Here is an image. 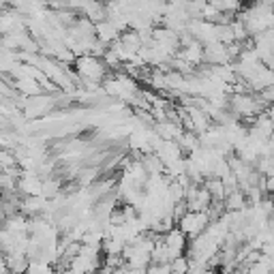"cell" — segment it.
Instances as JSON below:
<instances>
[{
  "label": "cell",
  "mask_w": 274,
  "mask_h": 274,
  "mask_svg": "<svg viewBox=\"0 0 274 274\" xmlns=\"http://www.w3.org/2000/svg\"><path fill=\"white\" fill-rule=\"evenodd\" d=\"M161 150H167V152H169V144H165L163 148H161ZM173 152H176V154H171V156H169V154H161V159H165V161L171 159V163H176V161H178V150H176V148H173Z\"/></svg>",
  "instance_id": "obj_4"
},
{
  "label": "cell",
  "mask_w": 274,
  "mask_h": 274,
  "mask_svg": "<svg viewBox=\"0 0 274 274\" xmlns=\"http://www.w3.org/2000/svg\"><path fill=\"white\" fill-rule=\"evenodd\" d=\"M77 69L86 82H99L103 80V65L92 56H84L77 60Z\"/></svg>",
  "instance_id": "obj_2"
},
{
  "label": "cell",
  "mask_w": 274,
  "mask_h": 274,
  "mask_svg": "<svg viewBox=\"0 0 274 274\" xmlns=\"http://www.w3.org/2000/svg\"><path fill=\"white\" fill-rule=\"evenodd\" d=\"M229 208H242V195L238 193V191H233V195H231V199H229Z\"/></svg>",
  "instance_id": "obj_3"
},
{
  "label": "cell",
  "mask_w": 274,
  "mask_h": 274,
  "mask_svg": "<svg viewBox=\"0 0 274 274\" xmlns=\"http://www.w3.org/2000/svg\"><path fill=\"white\" fill-rule=\"evenodd\" d=\"M208 225V214L206 212H193L189 210L184 217H182V223H180V231L184 236H199Z\"/></svg>",
  "instance_id": "obj_1"
}]
</instances>
